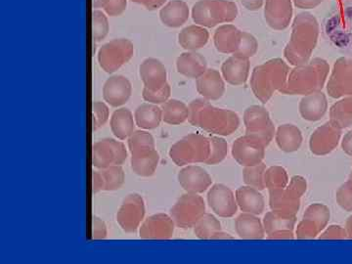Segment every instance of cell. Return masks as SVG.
<instances>
[{
	"label": "cell",
	"instance_id": "1",
	"mask_svg": "<svg viewBox=\"0 0 352 264\" xmlns=\"http://www.w3.org/2000/svg\"><path fill=\"white\" fill-rule=\"evenodd\" d=\"M319 36V24L309 12L298 14L292 25L291 38L285 47V58L293 66H302L309 62L316 47Z\"/></svg>",
	"mask_w": 352,
	"mask_h": 264
},
{
	"label": "cell",
	"instance_id": "2",
	"mask_svg": "<svg viewBox=\"0 0 352 264\" xmlns=\"http://www.w3.org/2000/svg\"><path fill=\"white\" fill-rule=\"evenodd\" d=\"M189 122L214 135H230L240 126L239 116L226 109L214 107L205 98L189 104Z\"/></svg>",
	"mask_w": 352,
	"mask_h": 264
},
{
	"label": "cell",
	"instance_id": "3",
	"mask_svg": "<svg viewBox=\"0 0 352 264\" xmlns=\"http://www.w3.org/2000/svg\"><path fill=\"white\" fill-rule=\"evenodd\" d=\"M330 66L325 60L314 58L289 73L288 80L280 89L282 94L307 95L321 91L327 80Z\"/></svg>",
	"mask_w": 352,
	"mask_h": 264
},
{
	"label": "cell",
	"instance_id": "4",
	"mask_svg": "<svg viewBox=\"0 0 352 264\" xmlns=\"http://www.w3.org/2000/svg\"><path fill=\"white\" fill-rule=\"evenodd\" d=\"M288 64L280 58L271 59L256 67L251 76V87L254 96L267 103L276 91H280L288 80Z\"/></svg>",
	"mask_w": 352,
	"mask_h": 264
},
{
	"label": "cell",
	"instance_id": "5",
	"mask_svg": "<svg viewBox=\"0 0 352 264\" xmlns=\"http://www.w3.org/2000/svg\"><path fill=\"white\" fill-rule=\"evenodd\" d=\"M212 151L210 138L203 134L190 133L171 146L170 157L178 166L205 163Z\"/></svg>",
	"mask_w": 352,
	"mask_h": 264
},
{
	"label": "cell",
	"instance_id": "6",
	"mask_svg": "<svg viewBox=\"0 0 352 264\" xmlns=\"http://www.w3.org/2000/svg\"><path fill=\"white\" fill-rule=\"evenodd\" d=\"M237 16V6L229 0H199L192 8V19L205 28L233 22Z\"/></svg>",
	"mask_w": 352,
	"mask_h": 264
},
{
	"label": "cell",
	"instance_id": "7",
	"mask_svg": "<svg viewBox=\"0 0 352 264\" xmlns=\"http://www.w3.org/2000/svg\"><path fill=\"white\" fill-rule=\"evenodd\" d=\"M133 55L134 45L129 39L116 38L101 46L97 59L103 71L113 74L129 63Z\"/></svg>",
	"mask_w": 352,
	"mask_h": 264
},
{
	"label": "cell",
	"instance_id": "8",
	"mask_svg": "<svg viewBox=\"0 0 352 264\" xmlns=\"http://www.w3.org/2000/svg\"><path fill=\"white\" fill-rule=\"evenodd\" d=\"M307 191V182L300 176L292 178L283 188L270 189V207L274 212L296 215L300 206V197Z\"/></svg>",
	"mask_w": 352,
	"mask_h": 264
},
{
	"label": "cell",
	"instance_id": "9",
	"mask_svg": "<svg viewBox=\"0 0 352 264\" xmlns=\"http://www.w3.org/2000/svg\"><path fill=\"white\" fill-rule=\"evenodd\" d=\"M205 214V201L199 194H184L170 210L175 226L182 229L192 228Z\"/></svg>",
	"mask_w": 352,
	"mask_h": 264
},
{
	"label": "cell",
	"instance_id": "10",
	"mask_svg": "<svg viewBox=\"0 0 352 264\" xmlns=\"http://www.w3.org/2000/svg\"><path fill=\"white\" fill-rule=\"evenodd\" d=\"M92 166L99 170L111 166H122L127 159L126 146L122 141L105 138L92 145Z\"/></svg>",
	"mask_w": 352,
	"mask_h": 264
},
{
	"label": "cell",
	"instance_id": "11",
	"mask_svg": "<svg viewBox=\"0 0 352 264\" xmlns=\"http://www.w3.org/2000/svg\"><path fill=\"white\" fill-rule=\"evenodd\" d=\"M245 134L259 139L267 146L274 138L275 127L270 113L263 106H251L245 111Z\"/></svg>",
	"mask_w": 352,
	"mask_h": 264
},
{
	"label": "cell",
	"instance_id": "12",
	"mask_svg": "<svg viewBox=\"0 0 352 264\" xmlns=\"http://www.w3.org/2000/svg\"><path fill=\"white\" fill-rule=\"evenodd\" d=\"M145 203L139 194L131 193L122 201L117 212V221L126 233H133L140 227L145 217Z\"/></svg>",
	"mask_w": 352,
	"mask_h": 264
},
{
	"label": "cell",
	"instance_id": "13",
	"mask_svg": "<svg viewBox=\"0 0 352 264\" xmlns=\"http://www.w3.org/2000/svg\"><path fill=\"white\" fill-rule=\"evenodd\" d=\"M332 98L339 99L352 95V58H340L333 65L327 85Z\"/></svg>",
	"mask_w": 352,
	"mask_h": 264
},
{
	"label": "cell",
	"instance_id": "14",
	"mask_svg": "<svg viewBox=\"0 0 352 264\" xmlns=\"http://www.w3.org/2000/svg\"><path fill=\"white\" fill-rule=\"evenodd\" d=\"M266 146L251 135L242 136L234 142L232 156L243 166H254L263 163Z\"/></svg>",
	"mask_w": 352,
	"mask_h": 264
},
{
	"label": "cell",
	"instance_id": "15",
	"mask_svg": "<svg viewBox=\"0 0 352 264\" xmlns=\"http://www.w3.org/2000/svg\"><path fill=\"white\" fill-rule=\"evenodd\" d=\"M330 219V210L326 206L314 204L308 207L302 221L296 229L298 239H312L327 226Z\"/></svg>",
	"mask_w": 352,
	"mask_h": 264
},
{
	"label": "cell",
	"instance_id": "16",
	"mask_svg": "<svg viewBox=\"0 0 352 264\" xmlns=\"http://www.w3.org/2000/svg\"><path fill=\"white\" fill-rule=\"evenodd\" d=\"M175 223L170 215L153 214L139 227V237L143 240H168L175 232Z\"/></svg>",
	"mask_w": 352,
	"mask_h": 264
},
{
	"label": "cell",
	"instance_id": "17",
	"mask_svg": "<svg viewBox=\"0 0 352 264\" xmlns=\"http://www.w3.org/2000/svg\"><path fill=\"white\" fill-rule=\"evenodd\" d=\"M208 204L212 212L220 217H232L239 208L232 190L219 183L212 185L208 190Z\"/></svg>",
	"mask_w": 352,
	"mask_h": 264
},
{
	"label": "cell",
	"instance_id": "18",
	"mask_svg": "<svg viewBox=\"0 0 352 264\" xmlns=\"http://www.w3.org/2000/svg\"><path fill=\"white\" fill-rule=\"evenodd\" d=\"M293 0H265L264 18L271 29L283 31L293 18Z\"/></svg>",
	"mask_w": 352,
	"mask_h": 264
},
{
	"label": "cell",
	"instance_id": "19",
	"mask_svg": "<svg viewBox=\"0 0 352 264\" xmlns=\"http://www.w3.org/2000/svg\"><path fill=\"white\" fill-rule=\"evenodd\" d=\"M178 182L187 193L201 194L212 186V179L201 166L189 164L178 173Z\"/></svg>",
	"mask_w": 352,
	"mask_h": 264
},
{
	"label": "cell",
	"instance_id": "20",
	"mask_svg": "<svg viewBox=\"0 0 352 264\" xmlns=\"http://www.w3.org/2000/svg\"><path fill=\"white\" fill-rule=\"evenodd\" d=\"M342 129L333 126L330 122L318 127L310 138L309 147L317 156L330 154L339 145Z\"/></svg>",
	"mask_w": 352,
	"mask_h": 264
},
{
	"label": "cell",
	"instance_id": "21",
	"mask_svg": "<svg viewBox=\"0 0 352 264\" xmlns=\"http://www.w3.org/2000/svg\"><path fill=\"white\" fill-rule=\"evenodd\" d=\"M132 94V85L126 76H110L103 87V98L111 107L118 108L124 105Z\"/></svg>",
	"mask_w": 352,
	"mask_h": 264
},
{
	"label": "cell",
	"instance_id": "22",
	"mask_svg": "<svg viewBox=\"0 0 352 264\" xmlns=\"http://www.w3.org/2000/svg\"><path fill=\"white\" fill-rule=\"evenodd\" d=\"M296 221V215L272 210L264 217V230L270 239H293Z\"/></svg>",
	"mask_w": 352,
	"mask_h": 264
},
{
	"label": "cell",
	"instance_id": "23",
	"mask_svg": "<svg viewBox=\"0 0 352 264\" xmlns=\"http://www.w3.org/2000/svg\"><path fill=\"white\" fill-rule=\"evenodd\" d=\"M139 76L144 87L151 91L162 89L168 83L166 67L156 58H147L139 67Z\"/></svg>",
	"mask_w": 352,
	"mask_h": 264
},
{
	"label": "cell",
	"instance_id": "24",
	"mask_svg": "<svg viewBox=\"0 0 352 264\" xmlns=\"http://www.w3.org/2000/svg\"><path fill=\"white\" fill-rule=\"evenodd\" d=\"M251 69L250 58L233 54L227 58L221 66V75L229 85L238 87L247 82Z\"/></svg>",
	"mask_w": 352,
	"mask_h": 264
},
{
	"label": "cell",
	"instance_id": "25",
	"mask_svg": "<svg viewBox=\"0 0 352 264\" xmlns=\"http://www.w3.org/2000/svg\"><path fill=\"white\" fill-rule=\"evenodd\" d=\"M196 89L203 98L208 101L219 100L226 92L224 78L219 71L210 69L197 78Z\"/></svg>",
	"mask_w": 352,
	"mask_h": 264
},
{
	"label": "cell",
	"instance_id": "26",
	"mask_svg": "<svg viewBox=\"0 0 352 264\" xmlns=\"http://www.w3.org/2000/svg\"><path fill=\"white\" fill-rule=\"evenodd\" d=\"M298 109L303 120L308 122L320 120L327 113V97L322 91L305 95L300 102Z\"/></svg>",
	"mask_w": 352,
	"mask_h": 264
},
{
	"label": "cell",
	"instance_id": "27",
	"mask_svg": "<svg viewBox=\"0 0 352 264\" xmlns=\"http://www.w3.org/2000/svg\"><path fill=\"white\" fill-rule=\"evenodd\" d=\"M176 69L180 75L197 80L207 71V60L196 51H187L176 59Z\"/></svg>",
	"mask_w": 352,
	"mask_h": 264
},
{
	"label": "cell",
	"instance_id": "28",
	"mask_svg": "<svg viewBox=\"0 0 352 264\" xmlns=\"http://www.w3.org/2000/svg\"><path fill=\"white\" fill-rule=\"evenodd\" d=\"M159 15L164 25L177 29L188 21L190 9L188 4L182 0H171L162 7Z\"/></svg>",
	"mask_w": 352,
	"mask_h": 264
},
{
	"label": "cell",
	"instance_id": "29",
	"mask_svg": "<svg viewBox=\"0 0 352 264\" xmlns=\"http://www.w3.org/2000/svg\"><path fill=\"white\" fill-rule=\"evenodd\" d=\"M235 197L242 212L254 215L263 214L265 201L258 189L249 185L242 186L236 190Z\"/></svg>",
	"mask_w": 352,
	"mask_h": 264
},
{
	"label": "cell",
	"instance_id": "30",
	"mask_svg": "<svg viewBox=\"0 0 352 264\" xmlns=\"http://www.w3.org/2000/svg\"><path fill=\"white\" fill-rule=\"evenodd\" d=\"M242 32L235 25L226 24L220 25L214 32L215 48L224 54H234L239 48Z\"/></svg>",
	"mask_w": 352,
	"mask_h": 264
},
{
	"label": "cell",
	"instance_id": "31",
	"mask_svg": "<svg viewBox=\"0 0 352 264\" xmlns=\"http://www.w3.org/2000/svg\"><path fill=\"white\" fill-rule=\"evenodd\" d=\"M210 32L205 27L190 25L185 27L178 34V43L186 51H197L207 45Z\"/></svg>",
	"mask_w": 352,
	"mask_h": 264
},
{
	"label": "cell",
	"instance_id": "32",
	"mask_svg": "<svg viewBox=\"0 0 352 264\" xmlns=\"http://www.w3.org/2000/svg\"><path fill=\"white\" fill-rule=\"evenodd\" d=\"M235 229L241 239L263 240L265 236L264 226L258 215L244 212L235 220Z\"/></svg>",
	"mask_w": 352,
	"mask_h": 264
},
{
	"label": "cell",
	"instance_id": "33",
	"mask_svg": "<svg viewBox=\"0 0 352 264\" xmlns=\"http://www.w3.org/2000/svg\"><path fill=\"white\" fill-rule=\"evenodd\" d=\"M135 120L131 111L126 108H120L113 113L110 126L112 133L119 140H126L135 129Z\"/></svg>",
	"mask_w": 352,
	"mask_h": 264
},
{
	"label": "cell",
	"instance_id": "34",
	"mask_svg": "<svg viewBox=\"0 0 352 264\" xmlns=\"http://www.w3.org/2000/svg\"><path fill=\"white\" fill-rule=\"evenodd\" d=\"M134 120H135L136 126L140 129L146 131L157 129L163 120L162 108L156 104L146 102L135 109Z\"/></svg>",
	"mask_w": 352,
	"mask_h": 264
},
{
	"label": "cell",
	"instance_id": "35",
	"mask_svg": "<svg viewBox=\"0 0 352 264\" xmlns=\"http://www.w3.org/2000/svg\"><path fill=\"white\" fill-rule=\"evenodd\" d=\"M275 140L280 150L286 153L298 151L302 144V134L294 124H283L278 127Z\"/></svg>",
	"mask_w": 352,
	"mask_h": 264
},
{
	"label": "cell",
	"instance_id": "36",
	"mask_svg": "<svg viewBox=\"0 0 352 264\" xmlns=\"http://www.w3.org/2000/svg\"><path fill=\"white\" fill-rule=\"evenodd\" d=\"M160 162V155L156 149L132 155L131 160V170L141 177H150L154 175Z\"/></svg>",
	"mask_w": 352,
	"mask_h": 264
},
{
	"label": "cell",
	"instance_id": "37",
	"mask_svg": "<svg viewBox=\"0 0 352 264\" xmlns=\"http://www.w3.org/2000/svg\"><path fill=\"white\" fill-rule=\"evenodd\" d=\"M161 108L163 122L170 126H178L189 119V106L177 99H168L162 104Z\"/></svg>",
	"mask_w": 352,
	"mask_h": 264
},
{
	"label": "cell",
	"instance_id": "38",
	"mask_svg": "<svg viewBox=\"0 0 352 264\" xmlns=\"http://www.w3.org/2000/svg\"><path fill=\"white\" fill-rule=\"evenodd\" d=\"M330 122L340 129H346L352 124V95L344 97L333 104L330 110Z\"/></svg>",
	"mask_w": 352,
	"mask_h": 264
},
{
	"label": "cell",
	"instance_id": "39",
	"mask_svg": "<svg viewBox=\"0 0 352 264\" xmlns=\"http://www.w3.org/2000/svg\"><path fill=\"white\" fill-rule=\"evenodd\" d=\"M197 237L201 240H214L215 236L221 232L219 220L210 214H205L193 227Z\"/></svg>",
	"mask_w": 352,
	"mask_h": 264
},
{
	"label": "cell",
	"instance_id": "40",
	"mask_svg": "<svg viewBox=\"0 0 352 264\" xmlns=\"http://www.w3.org/2000/svg\"><path fill=\"white\" fill-rule=\"evenodd\" d=\"M129 152L132 155L141 154L155 149V140L152 134L144 131H134L127 138Z\"/></svg>",
	"mask_w": 352,
	"mask_h": 264
},
{
	"label": "cell",
	"instance_id": "41",
	"mask_svg": "<svg viewBox=\"0 0 352 264\" xmlns=\"http://www.w3.org/2000/svg\"><path fill=\"white\" fill-rule=\"evenodd\" d=\"M105 180L104 191H116L124 185L126 175L122 166H111L101 171Z\"/></svg>",
	"mask_w": 352,
	"mask_h": 264
},
{
	"label": "cell",
	"instance_id": "42",
	"mask_svg": "<svg viewBox=\"0 0 352 264\" xmlns=\"http://www.w3.org/2000/svg\"><path fill=\"white\" fill-rule=\"evenodd\" d=\"M91 24H92V39L95 43L105 39L108 36L110 25L107 16L100 10L94 9L91 13Z\"/></svg>",
	"mask_w": 352,
	"mask_h": 264
},
{
	"label": "cell",
	"instance_id": "43",
	"mask_svg": "<svg viewBox=\"0 0 352 264\" xmlns=\"http://www.w3.org/2000/svg\"><path fill=\"white\" fill-rule=\"evenodd\" d=\"M265 170L266 166L263 163L259 164L258 166H245L243 175H244L245 184L254 187L259 191L265 188V184H264Z\"/></svg>",
	"mask_w": 352,
	"mask_h": 264
},
{
	"label": "cell",
	"instance_id": "44",
	"mask_svg": "<svg viewBox=\"0 0 352 264\" xmlns=\"http://www.w3.org/2000/svg\"><path fill=\"white\" fill-rule=\"evenodd\" d=\"M264 184L268 189L283 188L289 184V177L284 168H270L264 173Z\"/></svg>",
	"mask_w": 352,
	"mask_h": 264
},
{
	"label": "cell",
	"instance_id": "45",
	"mask_svg": "<svg viewBox=\"0 0 352 264\" xmlns=\"http://www.w3.org/2000/svg\"><path fill=\"white\" fill-rule=\"evenodd\" d=\"M127 0H92L94 9L103 8L110 17H117L126 10Z\"/></svg>",
	"mask_w": 352,
	"mask_h": 264
},
{
	"label": "cell",
	"instance_id": "46",
	"mask_svg": "<svg viewBox=\"0 0 352 264\" xmlns=\"http://www.w3.org/2000/svg\"><path fill=\"white\" fill-rule=\"evenodd\" d=\"M210 143H212V151L210 156L208 157L206 164H217L221 163L228 153V145L224 139L219 138V136H210Z\"/></svg>",
	"mask_w": 352,
	"mask_h": 264
},
{
	"label": "cell",
	"instance_id": "47",
	"mask_svg": "<svg viewBox=\"0 0 352 264\" xmlns=\"http://www.w3.org/2000/svg\"><path fill=\"white\" fill-rule=\"evenodd\" d=\"M110 117V111L105 102L95 101L92 103V126L94 131H98L105 126Z\"/></svg>",
	"mask_w": 352,
	"mask_h": 264
},
{
	"label": "cell",
	"instance_id": "48",
	"mask_svg": "<svg viewBox=\"0 0 352 264\" xmlns=\"http://www.w3.org/2000/svg\"><path fill=\"white\" fill-rule=\"evenodd\" d=\"M258 43L256 38L249 32H242L239 48L234 54L245 58L254 56L258 52Z\"/></svg>",
	"mask_w": 352,
	"mask_h": 264
},
{
	"label": "cell",
	"instance_id": "49",
	"mask_svg": "<svg viewBox=\"0 0 352 264\" xmlns=\"http://www.w3.org/2000/svg\"><path fill=\"white\" fill-rule=\"evenodd\" d=\"M171 94V87L168 83L162 89L157 90V91H151V90L147 89V88H143L142 98L144 99L148 103L156 104H164L170 99Z\"/></svg>",
	"mask_w": 352,
	"mask_h": 264
},
{
	"label": "cell",
	"instance_id": "50",
	"mask_svg": "<svg viewBox=\"0 0 352 264\" xmlns=\"http://www.w3.org/2000/svg\"><path fill=\"white\" fill-rule=\"evenodd\" d=\"M337 201L347 212L352 210V187L346 182L337 192Z\"/></svg>",
	"mask_w": 352,
	"mask_h": 264
},
{
	"label": "cell",
	"instance_id": "51",
	"mask_svg": "<svg viewBox=\"0 0 352 264\" xmlns=\"http://www.w3.org/2000/svg\"><path fill=\"white\" fill-rule=\"evenodd\" d=\"M108 230L105 221L99 219L96 215L92 217L91 221V239L103 240L107 237Z\"/></svg>",
	"mask_w": 352,
	"mask_h": 264
},
{
	"label": "cell",
	"instance_id": "52",
	"mask_svg": "<svg viewBox=\"0 0 352 264\" xmlns=\"http://www.w3.org/2000/svg\"><path fill=\"white\" fill-rule=\"evenodd\" d=\"M347 237L346 230L340 226H330V228L326 231L323 235L320 236V239H344Z\"/></svg>",
	"mask_w": 352,
	"mask_h": 264
},
{
	"label": "cell",
	"instance_id": "53",
	"mask_svg": "<svg viewBox=\"0 0 352 264\" xmlns=\"http://www.w3.org/2000/svg\"><path fill=\"white\" fill-rule=\"evenodd\" d=\"M105 189V180L101 171L92 173V193L97 194Z\"/></svg>",
	"mask_w": 352,
	"mask_h": 264
},
{
	"label": "cell",
	"instance_id": "54",
	"mask_svg": "<svg viewBox=\"0 0 352 264\" xmlns=\"http://www.w3.org/2000/svg\"><path fill=\"white\" fill-rule=\"evenodd\" d=\"M131 1L144 6L147 10L153 11L162 8L166 3V0H131Z\"/></svg>",
	"mask_w": 352,
	"mask_h": 264
},
{
	"label": "cell",
	"instance_id": "55",
	"mask_svg": "<svg viewBox=\"0 0 352 264\" xmlns=\"http://www.w3.org/2000/svg\"><path fill=\"white\" fill-rule=\"evenodd\" d=\"M293 2L298 8L309 10L320 6L323 0H293Z\"/></svg>",
	"mask_w": 352,
	"mask_h": 264
},
{
	"label": "cell",
	"instance_id": "56",
	"mask_svg": "<svg viewBox=\"0 0 352 264\" xmlns=\"http://www.w3.org/2000/svg\"><path fill=\"white\" fill-rule=\"evenodd\" d=\"M265 0H241V3L249 11H258L261 7Z\"/></svg>",
	"mask_w": 352,
	"mask_h": 264
},
{
	"label": "cell",
	"instance_id": "57",
	"mask_svg": "<svg viewBox=\"0 0 352 264\" xmlns=\"http://www.w3.org/2000/svg\"><path fill=\"white\" fill-rule=\"evenodd\" d=\"M342 148L346 155L352 157V131L347 132L344 138H342Z\"/></svg>",
	"mask_w": 352,
	"mask_h": 264
},
{
	"label": "cell",
	"instance_id": "58",
	"mask_svg": "<svg viewBox=\"0 0 352 264\" xmlns=\"http://www.w3.org/2000/svg\"><path fill=\"white\" fill-rule=\"evenodd\" d=\"M346 230L347 233V237L351 238L352 239V215L347 219Z\"/></svg>",
	"mask_w": 352,
	"mask_h": 264
},
{
	"label": "cell",
	"instance_id": "59",
	"mask_svg": "<svg viewBox=\"0 0 352 264\" xmlns=\"http://www.w3.org/2000/svg\"><path fill=\"white\" fill-rule=\"evenodd\" d=\"M347 183H349V184L352 187V171L351 176H349V179L347 180Z\"/></svg>",
	"mask_w": 352,
	"mask_h": 264
}]
</instances>
